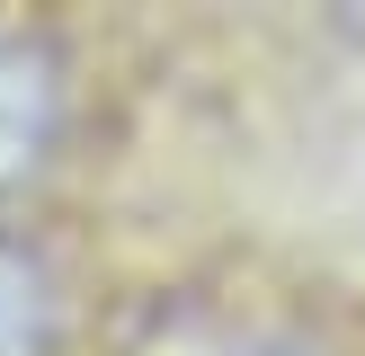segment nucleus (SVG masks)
Segmentation results:
<instances>
[{
    "label": "nucleus",
    "mask_w": 365,
    "mask_h": 356,
    "mask_svg": "<svg viewBox=\"0 0 365 356\" xmlns=\"http://www.w3.org/2000/svg\"><path fill=\"white\" fill-rule=\"evenodd\" d=\"M53 347V276L18 241H0V356H45Z\"/></svg>",
    "instance_id": "f03ea898"
},
{
    "label": "nucleus",
    "mask_w": 365,
    "mask_h": 356,
    "mask_svg": "<svg viewBox=\"0 0 365 356\" xmlns=\"http://www.w3.org/2000/svg\"><path fill=\"white\" fill-rule=\"evenodd\" d=\"M63 134V71L36 36L0 27V178L36 169Z\"/></svg>",
    "instance_id": "f257e3e1"
},
{
    "label": "nucleus",
    "mask_w": 365,
    "mask_h": 356,
    "mask_svg": "<svg viewBox=\"0 0 365 356\" xmlns=\"http://www.w3.org/2000/svg\"><path fill=\"white\" fill-rule=\"evenodd\" d=\"M196 356H303L294 338H259V330H241V338H214V347H196Z\"/></svg>",
    "instance_id": "7ed1b4c3"
}]
</instances>
